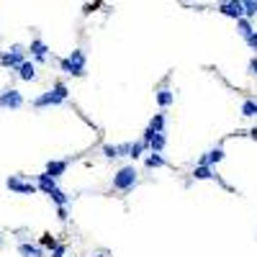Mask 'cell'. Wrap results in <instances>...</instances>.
Segmentation results:
<instances>
[{
	"label": "cell",
	"mask_w": 257,
	"mask_h": 257,
	"mask_svg": "<svg viewBox=\"0 0 257 257\" xmlns=\"http://www.w3.org/2000/svg\"><path fill=\"white\" fill-rule=\"evenodd\" d=\"M67 85L64 82H54V88L47 90V93H41V95H36L31 100V106L34 108H52V106H62L64 100H67Z\"/></svg>",
	"instance_id": "cell-1"
},
{
	"label": "cell",
	"mask_w": 257,
	"mask_h": 257,
	"mask_svg": "<svg viewBox=\"0 0 257 257\" xmlns=\"http://www.w3.org/2000/svg\"><path fill=\"white\" fill-rule=\"evenodd\" d=\"M59 67L62 72H67V75H75V77H82L85 75V67H88V57L82 49H72L70 57L59 59Z\"/></svg>",
	"instance_id": "cell-2"
},
{
	"label": "cell",
	"mask_w": 257,
	"mask_h": 257,
	"mask_svg": "<svg viewBox=\"0 0 257 257\" xmlns=\"http://www.w3.org/2000/svg\"><path fill=\"white\" fill-rule=\"evenodd\" d=\"M136 180H139V172H136L134 165H126V167H121L113 175V188L116 190H121V193H128L134 185H136Z\"/></svg>",
	"instance_id": "cell-3"
},
{
	"label": "cell",
	"mask_w": 257,
	"mask_h": 257,
	"mask_svg": "<svg viewBox=\"0 0 257 257\" xmlns=\"http://www.w3.org/2000/svg\"><path fill=\"white\" fill-rule=\"evenodd\" d=\"M26 47H21V44H13L8 52H0V64H3L5 70H18L21 67V62H26Z\"/></svg>",
	"instance_id": "cell-4"
},
{
	"label": "cell",
	"mask_w": 257,
	"mask_h": 257,
	"mask_svg": "<svg viewBox=\"0 0 257 257\" xmlns=\"http://www.w3.org/2000/svg\"><path fill=\"white\" fill-rule=\"evenodd\" d=\"M23 103L26 100L16 88H3L0 90V111H18Z\"/></svg>",
	"instance_id": "cell-5"
},
{
	"label": "cell",
	"mask_w": 257,
	"mask_h": 257,
	"mask_svg": "<svg viewBox=\"0 0 257 257\" xmlns=\"http://www.w3.org/2000/svg\"><path fill=\"white\" fill-rule=\"evenodd\" d=\"M5 185H8V190H11V193H18V196H34V193L39 190V185H34V183L18 178V175H11V178L5 180Z\"/></svg>",
	"instance_id": "cell-6"
},
{
	"label": "cell",
	"mask_w": 257,
	"mask_h": 257,
	"mask_svg": "<svg viewBox=\"0 0 257 257\" xmlns=\"http://www.w3.org/2000/svg\"><path fill=\"white\" fill-rule=\"evenodd\" d=\"M219 13L237 21V18L244 16V5H242V0H221V3H219Z\"/></svg>",
	"instance_id": "cell-7"
},
{
	"label": "cell",
	"mask_w": 257,
	"mask_h": 257,
	"mask_svg": "<svg viewBox=\"0 0 257 257\" xmlns=\"http://www.w3.org/2000/svg\"><path fill=\"white\" fill-rule=\"evenodd\" d=\"M29 52H31V57H34L36 62H47V59H49V47H47L41 39H31Z\"/></svg>",
	"instance_id": "cell-8"
},
{
	"label": "cell",
	"mask_w": 257,
	"mask_h": 257,
	"mask_svg": "<svg viewBox=\"0 0 257 257\" xmlns=\"http://www.w3.org/2000/svg\"><path fill=\"white\" fill-rule=\"evenodd\" d=\"M128 147L131 144H106L103 154L108 160H118V157H128Z\"/></svg>",
	"instance_id": "cell-9"
},
{
	"label": "cell",
	"mask_w": 257,
	"mask_h": 257,
	"mask_svg": "<svg viewBox=\"0 0 257 257\" xmlns=\"http://www.w3.org/2000/svg\"><path fill=\"white\" fill-rule=\"evenodd\" d=\"M36 185H39L41 193H47V196H49L52 190L59 188V185H57V178H52L49 172H41V175H36Z\"/></svg>",
	"instance_id": "cell-10"
},
{
	"label": "cell",
	"mask_w": 257,
	"mask_h": 257,
	"mask_svg": "<svg viewBox=\"0 0 257 257\" xmlns=\"http://www.w3.org/2000/svg\"><path fill=\"white\" fill-rule=\"evenodd\" d=\"M67 167H70L67 160H49L47 162V172H49L52 178H57V180L64 175V172H67Z\"/></svg>",
	"instance_id": "cell-11"
},
{
	"label": "cell",
	"mask_w": 257,
	"mask_h": 257,
	"mask_svg": "<svg viewBox=\"0 0 257 257\" xmlns=\"http://www.w3.org/2000/svg\"><path fill=\"white\" fill-rule=\"evenodd\" d=\"M193 178H196V180H216L219 175L214 172V167H211V165L198 162V165H196V170H193Z\"/></svg>",
	"instance_id": "cell-12"
},
{
	"label": "cell",
	"mask_w": 257,
	"mask_h": 257,
	"mask_svg": "<svg viewBox=\"0 0 257 257\" xmlns=\"http://www.w3.org/2000/svg\"><path fill=\"white\" fill-rule=\"evenodd\" d=\"M221 160H224V147H214V149H208L203 157H201V162L211 165V167H214V165H219Z\"/></svg>",
	"instance_id": "cell-13"
},
{
	"label": "cell",
	"mask_w": 257,
	"mask_h": 257,
	"mask_svg": "<svg viewBox=\"0 0 257 257\" xmlns=\"http://www.w3.org/2000/svg\"><path fill=\"white\" fill-rule=\"evenodd\" d=\"M18 77L21 80H26V82H31V80H36V64L34 62H21V67H18Z\"/></svg>",
	"instance_id": "cell-14"
},
{
	"label": "cell",
	"mask_w": 257,
	"mask_h": 257,
	"mask_svg": "<svg viewBox=\"0 0 257 257\" xmlns=\"http://www.w3.org/2000/svg\"><path fill=\"white\" fill-rule=\"evenodd\" d=\"M18 255H21V257H44L41 247H39V244H29V242H21V244H18Z\"/></svg>",
	"instance_id": "cell-15"
},
{
	"label": "cell",
	"mask_w": 257,
	"mask_h": 257,
	"mask_svg": "<svg viewBox=\"0 0 257 257\" xmlns=\"http://www.w3.org/2000/svg\"><path fill=\"white\" fill-rule=\"evenodd\" d=\"M144 165H147L149 170H157V167H165V165H167V160L162 157V152H149V154L144 157Z\"/></svg>",
	"instance_id": "cell-16"
},
{
	"label": "cell",
	"mask_w": 257,
	"mask_h": 257,
	"mask_svg": "<svg viewBox=\"0 0 257 257\" xmlns=\"http://www.w3.org/2000/svg\"><path fill=\"white\" fill-rule=\"evenodd\" d=\"M154 98H157V106H160V108H167V106H172V103H175V93H172L170 88H162V90H157V95H154Z\"/></svg>",
	"instance_id": "cell-17"
},
{
	"label": "cell",
	"mask_w": 257,
	"mask_h": 257,
	"mask_svg": "<svg viewBox=\"0 0 257 257\" xmlns=\"http://www.w3.org/2000/svg\"><path fill=\"white\" fill-rule=\"evenodd\" d=\"M165 147H167V136H165V131H157L149 139V152H162Z\"/></svg>",
	"instance_id": "cell-18"
},
{
	"label": "cell",
	"mask_w": 257,
	"mask_h": 257,
	"mask_svg": "<svg viewBox=\"0 0 257 257\" xmlns=\"http://www.w3.org/2000/svg\"><path fill=\"white\" fill-rule=\"evenodd\" d=\"M147 149H149V144H147L144 139H139V142H134L131 147H128V157H131V160H139Z\"/></svg>",
	"instance_id": "cell-19"
},
{
	"label": "cell",
	"mask_w": 257,
	"mask_h": 257,
	"mask_svg": "<svg viewBox=\"0 0 257 257\" xmlns=\"http://www.w3.org/2000/svg\"><path fill=\"white\" fill-rule=\"evenodd\" d=\"M242 116L244 118H252V116H257V98H247L244 103H242Z\"/></svg>",
	"instance_id": "cell-20"
},
{
	"label": "cell",
	"mask_w": 257,
	"mask_h": 257,
	"mask_svg": "<svg viewBox=\"0 0 257 257\" xmlns=\"http://www.w3.org/2000/svg\"><path fill=\"white\" fill-rule=\"evenodd\" d=\"M49 198H52L57 206H67V203H70V196H67L64 190H59V188H57V190H52V193H49Z\"/></svg>",
	"instance_id": "cell-21"
},
{
	"label": "cell",
	"mask_w": 257,
	"mask_h": 257,
	"mask_svg": "<svg viewBox=\"0 0 257 257\" xmlns=\"http://www.w3.org/2000/svg\"><path fill=\"white\" fill-rule=\"evenodd\" d=\"M242 5H244V16L247 18L257 16V0H242Z\"/></svg>",
	"instance_id": "cell-22"
},
{
	"label": "cell",
	"mask_w": 257,
	"mask_h": 257,
	"mask_svg": "<svg viewBox=\"0 0 257 257\" xmlns=\"http://www.w3.org/2000/svg\"><path fill=\"white\" fill-rule=\"evenodd\" d=\"M149 126L154 128V131H165V113H154L152 121H149Z\"/></svg>",
	"instance_id": "cell-23"
},
{
	"label": "cell",
	"mask_w": 257,
	"mask_h": 257,
	"mask_svg": "<svg viewBox=\"0 0 257 257\" xmlns=\"http://www.w3.org/2000/svg\"><path fill=\"white\" fill-rule=\"evenodd\" d=\"M244 41H247V47H250V49L257 54V31H255V29H252L250 34H247V36H244Z\"/></svg>",
	"instance_id": "cell-24"
},
{
	"label": "cell",
	"mask_w": 257,
	"mask_h": 257,
	"mask_svg": "<svg viewBox=\"0 0 257 257\" xmlns=\"http://www.w3.org/2000/svg\"><path fill=\"white\" fill-rule=\"evenodd\" d=\"M41 247H47V250H54V247H57V242H54L52 234H41Z\"/></svg>",
	"instance_id": "cell-25"
},
{
	"label": "cell",
	"mask_w": 257,
	"mask_h": 257,
	"mask_svg": "<svg viewBox=\"0 0 257 257\" xmlns=\"http://www.w3.org/2000/svg\"><path fill=\"white\" fill-rule=\"evenodd\" d=\"M247 72H250L252 77H257V54H255V57L250 59V64H247Z\"/></svg>",
	"instance_id": "cell-26"
},
{
	"label": "cell",
	"mask_w": 257,
	"mask_h": 257,
	"mask_svg": "<svg viewBox=\"0 0 257 257\" xmlns=\"http://www.w3.org/2000/svg\"><path fill=\"white\" fill-rule=\"evenodd\" d=\"M64 252H67V247H64V244H57V247L52 250V257H64Z\"/></svg>",
	"instance_id": "cell-27"
},
{
	"label": "cell",
	"mask_w": 257,
	"mask_h": 257,
	"mask_svg": "<svg viewBox=\"0 0 257 257\" xmlns=\"http://www.w3.org/2000/svg\"><path fill=\"white\" fill-rule=\"evenodd\" d=\"M57 216H59V221H67V206H59Z\"/></svg>",
	"instance_id": "cell-28"
},
{
	"label": "cell",
	"mask_w": 257,
	"mask_h": 257,
	"mask_svg": "<svg viewBox=\"0 0 257 257\" xmlns=\"http://www.w3.org/2000/svg\"><path fill=\"white\" fill-rule=\"evenodd\" d=\"M247 134H250V139H255V142H257V126H255V128H250Z\"/></svg>",
	"instance_id": "cell-29"
},
{
	"label": "cell",
	"mask_w": 257,
	"mask_h": 257,
	"mask_svg": "<svg viewBox=\"0 0 257 257\" xmlns=\"http://www.w3.org/2000/svg\"><path fill=\"white\" fill-rule=\"evenodd\" d=\"M0 242H3V239H0Z\"/></svg>",
	"instance_id": "cell-30"
}]
</instances>
